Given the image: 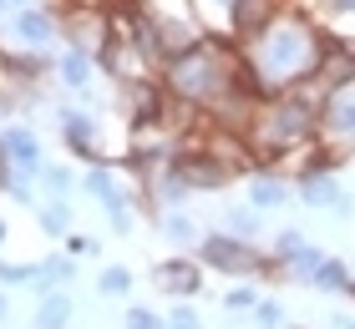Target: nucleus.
<instances>
[{
    "instance_id": "nucleus-26",
    "label": "nucleus",
    "mask_w": 355,
    "mask_h": 329,
    "mask_svg": "<svg viewBox=\"0 0 355 329\" xmlns=\"http://www.w3.org/2000/svg\"><path fill=\"white\" fill-rule=\"evenodd\" d=\"M67 254L71 258H96V254H102V243H96L92 233H67Z\"/></svg>"
},
{
    "instance_id": "nucleus-1",
    "label": "nucleus",
    "mask_w": 355,
    "mask_h": 329,
    "mask_svg": "<svg viewBox=\"0 0 355 329\" xmlns=\"http://www.w3.org/2000/svg\"><path fill=\"white\" fill-rule=\"evenodd\" d=\"M325 51H330V36L315 26V15L300 10V6H284L259 36L244 41V61L254 66V76H259L264 102L269 96H284V91H300L304 81L320 71Z\"/></svg>"
},
{
    "instance_id": "nucleus-22",
    "label": "nucleus",
    "mask_w": 355,
    "mask_h": 329,
    "mask_svg": "<svg viewBox=\"0 0 355 329\" xmlns=\"http://www.w3.org/2000/svg\"><path fill=\"white\" fill-rule=\"evenodd\" d=\"M41 278V263H6L0 258V284H36Z\"/></svg>"
},
{
    "instance_id": "nucleus-9",
    "label": "nucleus",
    "mask_w": 355,
    "mask_h": 329,
    "mask_svg": "<svg viewBox=\"0 0 355 329\" xmlns=\"http://www.w3.org/2000/svg\"><path fill=\"white\" fill-rule=\"evenodd\" d=\"M157 289L173 294V299H188V294H198L203 289V263L198 258H168V263H157Z\"/></svg>"
},
{
    "instance_id": "nucleus-19",
    "label": "nucleus",
    "mask_w": 355,
    "mask_h": 329,
    "mask_svg": "<svg viewBox=\"0 0 355 329\" xmlns=\"http://www.w3.org/2000/svg\"><path fill=\"white\" fill-rule=\"evenodd\" d=\"M163 233L173 238V243H198L203 233H198V223L188 218L183 208H173V213H163Z\"/></svg>"
},
{
    "instance_id": "nucleus-4",
    "label": "nucleus",
    "mask_w": 355,
    "mask_h": 329,
    "mask_svg": "<svg viewBox=\"0 0 355 329\" xmlns=\"http://www.w3.org/2000/svg\"><path fill=\"white\" fill-rule=\"evenodd\" d=\"M193 258L208 263V269H218V274H264V278L284 274V263L274 254H259L249 238H234L229 228H223V233H203L193 243Z\"/></svg>"
},
{
    "instance_id": "nucleus-21",
    "label": "nucleus",
    "mask_w": 355,
    "mask_h": 329,
    "mask_svg": "<svg viewBox=\"0 0 355 329\" xmlns=\"http://www.w3.org/2000/svg\"><path fill=\"white\" fill-rule=\"evenodd\" d=\"M36 183H41L46 193H51V197H67V193H71V172H67V168H56V162H46Z\"/></svg>"
},
{
    "instance_id": "nucleus-18",
    "label": "nucleus",
    "mask_w": 355,
    "mask_h": 329,
    "mask_svg": "<svg viewBox=\"0 0 355 329\" xmlns=\"http://www.w3.org/2000/svg\"><path fill=\"white\" fill-rule=\"evenodd\" d=\"M259 228H264V218H259V208H254V203L249 208H229V233L234 238H249L254 243V238H259Z\"/></svg>"
},
{
    "instance_id": "nucleus-30",
    "label": "nucleus",
    "mask_w": 355,
    "mask_h": 329,
    "mask_svg": "<svg viewBox=\"0 0 355 329\" xmlns=\"http://www.w3.org/2000/svg\"><path fill=\"white\" fill-rule=\"evenodd\" d=\"M10 314V299H6V294H0V319H6Z\"/></svg>"
},
{
    "instance_id": "nucleus-25",
    "label": "nucleus",
    "mask_w": 355,
    "mask_h": 329,
    "mask_svg": "<svg viewBox=\"0 0 355 329\" xmlns=\"http://www.w3.org/2000/svg\"><path fill=\"white\" fill-rule=\"evenodd\" d=\"M223 304H229V309H234V314H244V309H249V314H254V304H259V289H249V284H239V289H229V294H223Z\"/></svg>"
},
{
    "instance_id": "nucleus-13",
    "label": "nucleus",
    "mask_w": 355,
    "mask_h": 329,
    "mask_svg": "<svg viewBox=\"0 0 355 329\" xmlns=\"http://www.w3.org/2000/svg\"><path fill=\"white\" fill-rule=\"evenodd\" d=\"M96 66H102V61H96L92 51H76V46H71V51H67V56H61V87H67V91H76V96H82V91L92 87V76H96Z\"/></svg>"
},
{
    "instance_id": "nucleus-17",
    "label": "nucleus",
    "mask_w": 355,
    "mask_h": 329,
    "mask_svg": "<svg viewBox=\"0 0 355 329\" xmlns=\"http://www.w3.org/2000/svg\"><path fill=\"white\" fill-rule=\"evenodd\" d=\"M127 289H132V269H127V263H107L102 278H96V294H102V299H122Z\"/></svg>"
},
{
    "instance_id": "nucleus-11",
    "label": "nucleus",
    "mask_w": 355,
    "mask_h": 329,
    "mask_svg": "<svg viewBox=\"0 0 355 329\" xmlns=\"http://www.w3.org/2000/svg\"><path fill=\"white\" fill-rule=\"evenodd\" d=\"M295 193H300V203H304V208H330V213H335V203L345 197V188L335 183V168H320V172L295 177Z\"/></svg>"
},
{
    "instance_id": "nucleus-24",
    "label": "nucleus",
    "mask_w": 355,
    "mask_h": 329,
    "mask_svg": "<svg viewBox=\"0 0 355 329\" xmlns=\"http://www.w3.org/2000/svg\"><path fill=\"white\" fill-rule=\"evenodd\" d=\"M122 329H168V319H157L153 309L132 304V309H127V319H122Z\"/></svg>"
},
{
    "instance_id": "nucleus-12",
    "label": "nucleus",
    "mask_w": 355,
    "mask_h": 329,
    "mask_svg": "<svg viewBox=\"0 0 355 329\" xmlns=\"http://www.w3.org/2000/svg\"><path fill=\"white\" fill-rule=\"evenodd\" d=\"M289 188H295V177L289 172H249V203L259 208V213H274V208H284L289 203Z\"/></svg>"
},
{
    "instance_id": "nucleus-14",
    "label": "nucleus",
    "mask_w": 355,
    "mask_h": 329,
    "mask_svg": "<svg viewBox=\"0 0 355 329\" xmlns=\"http://www.w3.org/2000/svg\"><path fill=\"white\" fill-rule=\"evenodd\" d=\"M350 263H340V258H330L325 254V263H320V269H315V278H310V289H320V294H345L350 289Z\"/></svg>"
},
{
    "instance_id": "nucleus-27",
    "label": "nucleus",
    "mask_w": 355,
    "mask_h": 329,
    "mask_svg": "<svg viewBox=\"0 0 355 329\" xmlns=\"http://www.w3.org/2000/svg\"><path fill=\"white\" fill-rule=\"evenodd\" d=\"M168 329H203V324H198V314H193L188 304H178V309H173V319H168Z\"/></svg>"
},
{
    "instance_id": "nucleus-29",
    "label": "nucleus",
    "mask_w": 355,
    "mask_h": 329,
    "mask_svg": "<svg viewBox=\"0 0 355 329\" xmlns=\"http://www.w3.org/2000/svg\"><path fill=\"white\" fill-rule=\"evenodd\" d=\"M6 117H10V96L0 91V122H6Z\"/></svg>"
},
{
    "instance_id": "nucleus-10",
    "label": "nucleus",
    "mask_w": 355,
    "mask_h": 329,
    "mask_svg": "<svg viewBox=\"0 0 355 329\" xmlns=\"http://www.w3.org/2000/svg\"><path fill=\"white\" fill-rule=\"evenodd\" d=\"M15 36H21L26 46H31V51H41V46L46 41H56V30H61V15L56 10H46V6H26L21 15H15Z\"/></svg>"
},
{
    "instance_id": "nucleus-7",
    "label": "nucleus",
    "mask_w": 355,
    "mask_h": 329,
    "mask_svg": "<svg viewBox=\"0 0 355 329\" xmlns=\"http://www.w3.org/2000/svg\"><path fill=\"white\" fill-rule=\"evenodd\" d=\"M0 152H6L15 177H41V168H46V147H41V137L26 122L0 127Z\"/></svg>"
},
{
    "instance_id": "nucleus-16",
    "label": "nucleus",
    "mask_w": 355,
    "mask_h": 329,
    "mask_svg": "<svg viewBox=\"0 0 355 329\" xmlns=\"http://www.w3.org/2000/svg\"><path fill=\"white\" fill-rule=\"evenodd\" d=\"M320 263H325V249H315V243H300V249L284 258V274H289V278H300V284H310Z\"/></svg>"
},
{
    "instance_id": "nucleus-6",
    "label": "nucleus",
    "mask_w": 355,
    "mask_h": 329,
    "mask_svg": "<svg viewBox=\"0 0 355 329\" xmlns=\"http://www.w3.org/2000/svg\"><path fill=\"white\" fill-rule=\"evenodd\" d=\"M320 142H325L335 157L355 152V81L320 96Z\"/></svg>"
},
{
    "instance_id": "nucleus-20",
    "label": "nucleus",
    "mask_w": 355,
    "mask_h": 329,
    "mask_svg": "<svg viewBox=\"0 0 355 329\" xmlns=\"http://www.w3.org/2000/svg\"><path fill=\"white\" fill-rule=\"evenodd\" d=\"M36 218H41L46 233H67V228H71V203H67V197H46V208L36 213Z\"/></svg>"
},
{
    "instance_id": "nucleus-15",
    "label": "nucleus",
    "mask_w": 355,
    "mask_h": 329,
    "mask_svg": "<svg viewBox=\"0 0 355 329\" xmlns=\"http://www.w3.org/2000/svg\"><path fill=\"white\" fill-rule=\"evenodd\" d=\"M67 324H71V299L61 289H51L36 309V329H67Z\"/></svg>"
},
{
    "instance_id": "nucleus-8",
    "label": "nucleus",
    "mask_w": 355,
    "mask_h": 329,
    "mask_svg": "<svg viewBox=\"0 0 355 329\" xmlns=\"http://www.w3.org/2000/svg\"><path fill=\"white\" fill-rule=\"evenodd\" d=\"M61 137H67V147L82 162H112V152L102 147V122L92 117V112H61ZM112 168H117V162H112Z\"/></svg>"
},
{
    "instance_id": "nucleus-3",
    "label": "nucleus",
    "mask_w": 355,
    "mask_h": 329,
    "mask_svg": "<svg viewBox=\"0 0 355 329\" xmlns=\"http://www.w3.org/2000/svg\"><path fill=\"white\" fill-rule=\"evenodd\" d=\"M244 137L254 147V157H259L264 168H274V162L295 157L300 147H310L320 137V102H315V96H304V91L269 96V102L254 107Z\"/></svg>"
},
{
    "instance_id": "nucleus-31",
    "label": "nucleus",
    "mask_w": 355,
    "mask_h": 329,
    "mask_svg": "<svg viewBox=\"0 0 355 329\" xmlns=\"http://www.w3.org/2000/svg\"><path fill=\"white\" fill-rule=\"evenodd\" d=\"M6 233H10V228H6V218H0V249H6Z\"/></svg>"
},
{
    "instance_id": "nucleus-5",
    "label": "nucleus",
    "mask_w": 355,
    "mask_h": 329,
    "mask_svg": "<svg viewBox=\"0 0 355 329\" xmlns=\"http://www.w3.org/2000/svg\"><path fill=\"white\" fill-rule=\"evenodd\" d=\"M137 10L148 15L157 30H163L168 61H173L178 51H188V46L203 41V21H198V6H193V0H137Z\"/></svg>"
},
{
    "instance_id": "nucleus-23",
    "label": "nucleus",
    "mask_w": 355,
    "mask_h": 329,
    "mask_svg": "<svg viewBox=\"0 0 355 329\" xmlns=\"http://www.w3.org/2000/svg\"><path fill=\"white\" fill-rule=\"evenodd\" d=\"M254 324H259V329H279L284 324V304L279 299H259V304H254Z\"/></svg>"
},
{
    "instance_id": "nucleus-32",
    "label": "nucleus",
    "mask_w": 355,
    "mask_h": 329,
    "mask_svg": "<svg viewBox=\"0 0 355 329\" xmlns=\"http://www.w3.org/2000/svg\"><path fill=\"white\" fill-rule=\"evenodd\" d=\"M10 6H15V0H0V21H6V10H10Z\"/></svg>"
},
{
    "instance_id": "nucleus-28",
    "label": "nucleus",
    "mask_w": 355,
    "mask_h": 329,
    "mask_svg": "<svg viewBox=\"0 0 355 329\" xmlns=\"http://www.w3.org/2000/svg\"><path fill=\"white\" fill-rule=\"evenodd\" d=\"M330 329H355V314H335V319H330Z\"/></svg>"
},
{
    "instance_id": "nucleus-2",
    "label": "nucleus",
    "mask_w": 355,
    "mask_h": 329,
    "mask_svg": "<svg viewBox=\"0 0 355 329\" xmlns=\"http://www.w3.org/2000/svg\"><path fill=\"white\" fill-rule=\"evenodd\" d=\"M239 66H244V46L223 41V36H203L198 46L178 51L163 66V87L178 107L193 112H218L239 87Z\"/></svg>"
}]
</instances>
